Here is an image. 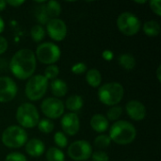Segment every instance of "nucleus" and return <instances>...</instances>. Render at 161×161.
I'll use <instances>...</instances> for the list:
<instances>
[{"label":"nucleus","mask_w":161,"mask_h":161,"mask_svg":"<svg viewBox=\"0 0 161 161\" xmlns=\"http://www.w3.org/2000/svg\"><path fill=\"white\" fill-rule=\"evenodd\" d=\"M37 66L35 53L27 48L20 49L14 53L9 62L11 74L20 80L30 78Z\"/></svg>","instance_id":"obj_1"},{"label":"nucleus","mask_w":161,"mask_h":161,"mask_svg":"<svg viewBox=\"0 0 161 161\" xmlns=\"http://www.w3.org/2000/svg\"><path fill=\"white\" fill-rule=\"evenodd\" d=\"M108 137L118 145H128L135 141L137 130L130 122L120 120L110 126Z\"/></svg>","instance_id":"obj_2"},{"label":"nucleus","mask_w":161,"mask_h":161,"mask_svg":"<svg viewBox=\"0 0 161 161\" xmlns=\"http://www.w3.org/2000/svg\"><path fill=\"white\" fill-rule=\"evenodd\" d=\"M125 88L119 82H108L101 85L97 92L99 101L106 106H117L124 98Z\"/></svg>","instance_id":"obj_3"},{"label":"nucleus","mask_w":161,"mask_h":161,"mask_svg":"<svg viewBox=\"0 0 161 161\" xmlns=\"http://www.w3.org/2000/svg\"><path fill=\"white\" fill-rule=\"evenodd\" d=\"M18 125L22 128H33L40 121V114L37 108L31 103H23L16 110L15 114Z\"/></svg>","instance_id":"obj_4"},{"label":"nucleus","mask_w":161,"mask_h":161,"mask_svg":"<svg viewBox=\"0 0 161 161\" xmlns=\"http://www.w3.org/2000/svg\"><path fill=\"white\" fill-rule=\"evenodd\" d=\"M1 142L9 149L21 148L27 142V133L19 125H9L3 131Z\"/></svg>","instance_id":"obj_5"},{"label":"nucleus","mask_w":161,"mask_h":161,"mask_svg":"<svg viewBox=\"0 0 161 161\" xmlns=\"http://www.w3.org/2000/svg\"><path fill=\"white\" fill-rule=\"evenodd\" d=\"M48 89V80L43 75H35L27 79L25 88V96L29 101L35 102L41 100Z\"/></svg>","instance_id":"obj_6"},{"label":"nucleus","mask_w":161,"mask_h":161,"mask_svg":"<svg viewBox=\"0 0 161 161\" xmlns=\"http://www.w3.org/2000/svg\"><path fill=\"white\" fill-rule=\"evenodd\" d=\"M36 59L45 65H53L61 57L60 48L53 42H45L38 45L35 51Z\"/></svg>","instance_id":"obj_7"},{"label":"nucleus","mask_w":161,"mask_h":161,"mask_svg":"<svg viewBox=\"0 0 161 161\" xmlns=\"http://www.w3.org/2000/svg\"><path fill=\"white\" fill-rule=\"evenodd\" d=\"M116 24L120 32L125 36L136 35L142 27L141 20L130 11L122 12L118 16Z\"/></svg>","instance_id":"obj_8"},{"label":"nucleus","mask_w":161,"mask_h":161,"mask_svg":"<svg viewBox=\"0 0 161 161\" xmlns=\"http://www.w3.org/2000/svg\"><path fill=\"white\" fill-rule=\"evenodd\" d=\"M67 154L73 160L87 161L92 155V146L87 141L78 140L68 146Z\"/></svg>","instance_id":"obj_9"},{"label":"nucleus","mask_w":161,"mask_h":161,"mask_svg":"<svg viewBox=\"0 0 161 161\" xmlns=\"http://www.w3.org/2000/svg\"><path fill=\"white\" fill-rule=\"evenodd\" d=\"M41 110L47 119L56 120L62 117L64 114L65 106L60 99L56 97H48L42 102Z\"/></svg>","instance_id":"obj_10"},{"label":"nucleus","mask_w":161,"mask_h":161,"mask_svg":"<svg viewBox=\"0 0 161 161\" xmlns=\"http://www.w3.org/2000/svg\"><path fill=\"white\" fill-rule=\"evenodd\" d=\"M48 36L55 42H61L67 36V25L65 22L59 18L49 19L46 24Z\"/></svg>","instance_id":"obj_11"},{"label":"nucleus","mask_w":161,"mask_h":161,"mask_svg":"<svg viewBox=\"0 0 161 161\" xmlns=\"http://www.w3.org/2000/svg\"><path fill=\"white\" fill-rule=\"evenodd\" d=\"M18 92V87L15 81L8 76L0 77V103H8L12 101Z\"/></svg>","instance_id":"obj_12"},{"label":"nucleus","mask_w":161,"mask_h":161,"mask_svg":"<svg viewBox=\"0 0 161 161\" xmlns=\"http://www.w3.org/2000/svg\"><path fill=\"white\" fill-rule=\"evenodd\" d=\"M62 132L68 136H75L80 129V120L76 113H64L60 119Z\"/></svg>","instance_id":"obj_13"},{"label":"nucleus","mask_w":161,"mask_h":161,"mask_svg":"<svg viewBox=\"0 0 161 161\" xmlns=\"http://www.w3.org/2000/svg\"><path fill=\"white\" fill-rule=\"evenodd\" d=\"M125 111L130 119L141 122L145 119L147 111L145 106L138 100H130L125 105Z\"/></svg>","instance_id":"obj_14"},{"label":"nucleus","mask_w":161,"mask_h":161,"mask_svg":"<svg viewBox=\"0 0 161 161\" xmlns=\"http://www.w3.org/2000/svg\"><path fill=\"white\" fill-rule=\"evenodd\" d=\"M25 152L31 158H40L45 152V145L42 141L39 139H31L26 142Z\"/></svg>","instance_id":"obj_15"},{"label":"nucleus","mask_w":161,"mask_h":161,"mask_svg":"<svg viewBox=\"0 0 161 161\" xmlns=\"http://www.w3.org/2000/svg\"><path fill=\"white\" fill-rule=\"evenodd\" d=\"M91 127L97 133H104L108 129V120L102 114H94L90 121Z\"/></svg>","instance_id":"obj_16"},{"label":"nucleus","mask_w":161,"mask_h":161,"mask_svg":"<svg viewBox=\"0 0 161 161\" xmlns=\"http://www.w3.org/2000/svg\"><path fill=\"white\" fill-rule=\"evenodd\" d=\"M50 90L55 97H63L68 92V85L64 80L56 78L50 82Z\"/></svg>","instance_id":"obj_17"},{"label":"nucleus","mask_w":161,"mask_h":161,"mask_svg":"<svg viewBox=\"0 0 161 161\" xmlns=\"http://www.w3.org/2000/svg\"><path fill=\"white\" fill-rule=\"evenodd\" d=\"M64 106L68 110H70V112L75 113V112L79 111L84 106L83 97L81 95H78V94L71 95L67 98Z\"/></svg>","instance_id":"obj_18"},{"label":"nucleus","mask_w":161,"mask_h":161,"mask_svg":"<svg viewBox=\"0 0 161 161\" xmlns=\"http://www.w3.org/2000/svg\"><path fill=\"white\" fill-rule=\"evenodd\" d=\"M86 81L92 88H99L102 83V75L97 69H90L86 72Z\"/></svg>","instance_id":"obj_19"},{"label":"nucleus","mask_w":161,"mask_h":161,"mask_svg":"<svg viewBox=\"0 0 161 161\" xmlns=\"http://www.w3.org/2000/svg\"><path fill=\"white\" fill-rule=\"evenodd\" d=\"M142 31L149 37H157L160 34V25L156 20H149L143 24Z\"/></svg>","instance_id":"obj_20"},{"label":"nucleus","mask_w":161,"mask_h":161,"mask_svg":"<svg viewBox=\"0 0 161 161\" xmlns=\"http://www.w3.org/2000/svg\"><path fill=\"white\" fill-rule=\"evenodd\" d=\"M44 10L48 18H58L61 13V6L58 1H48L44 5Z\"/></svg>","instance_id":"obj_21"},{"label":"nucleus","mask_w":161,"mask_h":161,"mask_svg":"<svg viewBox=\"0 0 161 161\" xmlns=\"http://www.w3.org/2000/svg\"><path fill=\"white\" fill-rule=\"evenodd\" d=\"M118 63L123 69L126 71H131L136 66V59L134 56H132L131 54L125 53L118 57Z\"/></svg>","instance_id":"obj_22"},{"label":"nucleus","mask_w":161,"mask_h":161,"mask_svg":"<svg viewBox=\"0 0 161 161\" xmlns=\"http://www.w3.org/2000/svg\"><path fill=\"white\" fill-rule=\"evenodd\" d=\"M47 161H65V155L61 149L58 147H50L45 153Z\"/></svg>","instance_id":"obj_23"},{"label":"nucleus","mask_w":161,"mask_h":161,"mask_svg":"<svg viewBox=\"0 0 161 161\" xmlns=\"http://www.w3.org/2000/svg\"><path fill=\"white\" fill-rule=\"evenodd\" d=\"M46 35L44 27L41 25H35L30 29V37L35 42H41Z\"/></svg>","instance_id":"obj_24"},{"label":"nucleus","mask_w":161,"mask_h":161,"mask_svg":"<svg viewBox=\"0 0 161 161\" xmlns=\"http://www.w3.org/2000/svg\"><path fill=\"white\" fill-rule=\"evenodd\" d=\"M37 127H38L40 132H42L43 134H49L54 130L55 125L51 120L45 118V119H41L39 121V123L37 125Z\"/></svg>","instance_id":"obj_25"},{"label":"nucleus","mask_w":161,"mask_h":161,"mask_svg":"<svg viewBox=\"0 0 161 161\" xmlns=\"http://www.w3.org/2000/svg\"><path fill=\"white\" fill-rule=\"evenodd\" d=\"M123 114V108L120 106H113L107 111L106 118L109 121H119L120 117Z\"/></svg>","instance_id":"obj_26"},{"label":"nucleus","mask_w":161,"mask_h":161,"mask_svg":"<svg viewBox=\"0 0 161 161\" xmlns=\"http://www.w3.org/2000/svg\"><path fill=\"white\" fill-rule=\"evenodd\" d=\"M111 142H112L110 138L108 137V135H106V134H100L94 139V145L100 149L108 148V146H110Z\"/></svg>","instance_id":"obj_27"},{"label":"nucleus","mask_w":161,"mask_h":161,"mask_svg":"<svg viewBox=\"0 0 161 161\" xmlns=\"http://www.w3.org/2000/svg\"><path fill=\"white\" fill-rule=\"evenodd\" d=\"M59 75V68L56 65H48L45 70H44V75L43 76L47 79V80H54L58 77V75Z\"/></svg>","instance_id":"obj_28"},{"label":"nucleus","mask_w":161,"mask_h":161,"mask_svg":"<svg viewBox=\"0 0 161 161\" xmlns=\"http://www.w3.org/2000/svg\"><path fill=\"white\" fill-rule=\"evenodd\" d=\"M54 142L59 149L65 148L68 146V138L62 131H58L54 135Z\"/></svg>","instance_id":"obj_29"},{"label":"nucleus","mask_w":161,"mask_h":161,"mask_svg":"<svg viewBox=\"0 0 161 161\" xmlns=\"http://www.w3.org/2000/svg\"><path fill=\"white\" fill-rule=\"evenodd\" d=\"M71 71L74 75H83L88 71V67H87V64L84 62H77L71 67Z\"/></svg>","instance_id":"obj_30"},{"label":"nucleus","mask_w":161,"mask_h":161,"mask_svg":"<svg viewBox=\"0 0 161 161\" xmlns=\"http://www.w3.org/2000/svg\"><path fill=\"white\" fill-rule=\"evenodd\" d=\"M5 161H27L25 155L19 152H12L6 156Z\"/></svg>","instance_id":"obj_31"},{"label":"nucleus","mask_w":161,"mask_h":161,"mask_svg":"<svg viewBox=\"0 0 161 161\" xmlns=\"http://www.w3.org/2000/svg\"><path fill=\"white\" fill-rule=\"evenodd\" d=\"M91 158H92V161H109L108 155L104 151L92 152V155Z\"/></svg>","instance_id":"obj_32"},{"label":"nucleus","mask_w":161,"mask_h":161,"mask_svg":"<svg viewBox=\"0 0 161 161\" xmlns=\"http://www.w3.org/2000/svg\"><path fill=\"white\" fill-rule=\"evenodd\" d=\"M151 10L157 15L161 16V1L160 0H151L149 2Z\"/></svg>","instance_id":"obj_33"},{"label":"nucleus","mask_w":161,"mask_h":161,"mask_svg":"<svg viewBox=\"0 0 161 161\" xmlns=\"http://www.w3.org/2000/svg\"><path fill=\"white\" fill-rule=\"evenodd\" d=\"M8 47V42L7 41L6 38H4L3 36H0V55L4 54Z\"/></svg>","instance_id":"obj_34"},{"label":"nucleus","mask_w":161,"mask_h":161,"mask_svg":"<svg viewBox=\"0 0 161 161\" xmlns=\"http://www.w3.org/2000/svg\"><path fill=\"white\" fill-rule=\"evenodd\" d=\"M102 57H103V58H104L105 60H107V61H111V60L113 59V58H114V54H113V52H112L111 50L106 49V50L103 51Z\"/></svg>","instance_id":"obj_35"},{"label":"nucleus","mask_w":161,"mask_h":161,"mask_svg":"<svg viewBox=\"0 0 161 161\" xmlns=\"http://www.w3.org/2000/svg\"><path fill=\"white\" fill-rule=\"evenodd\" d=\"M6 2H7V5H9L10 7H13V8H19L25 3V1H22V0H8Z\"/></svg>","instance_id":"obj_36"},{"label":"nucleus","mask_w":161,"mask_h":161,"mask_svg":"<svg viewBox=\"0 0 161 161\" xmlns=\"http://www.w3.org/2000/svg\"><path fill=\"white\" fill-rule=\"evenodd\" d=\"M4 29H5V21L0 16V34L4 31Z\"/></svg>","instance_id":"obj_37"},{"label":"nucleus","mask_w":161,"mask_h":161,"mask_svg":"<svg viewBox=\"0 0 161 161\" xmlns=\"http://www.w3.org/2000/svg\"><path fill=\"white\" fill-rule=\"evenodd\" d=\"M7 8V2L5 0H0V11H3Z\"/></svg>","instance_id":"obj_38"},{"label":"nucleus","mask_w":161,"mask_h":161,"mask_svg":"<svg viewBox=\"0 0 161 161\" xmlns=\"http://www.w3.org/2000/svg\"><path fill=\"white\" fill-rule=\"evenodd\" d=\"M160 70H161V65H158V69H157V77H158V82H160L161 81Z\"/></svg>","instance_id":"obj_39"},{"label":"nucleus","mask_w":161,"mask_h":161,"mask_svg":"<svg viewBox=\"0 0 161 161\" xmlns=\"http://www.w3.org/2000/svg\"><path fill=\"white\" fill-rule=\"evenodd\" d=\"M136 4H146V0H142V1H135Z\"/></svg>","instance_id":"obj_40"}]
</instances>
